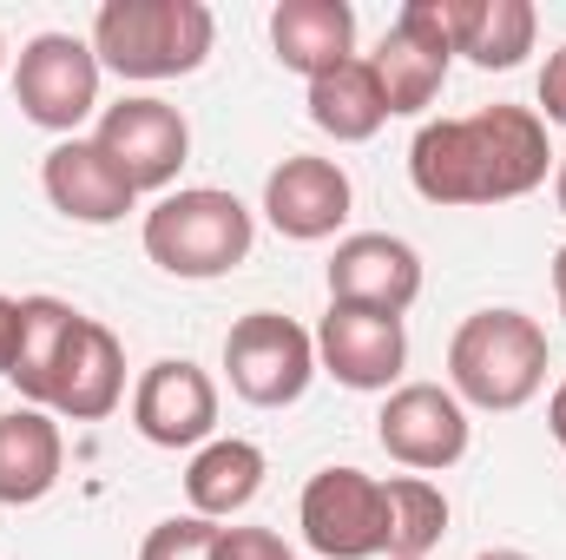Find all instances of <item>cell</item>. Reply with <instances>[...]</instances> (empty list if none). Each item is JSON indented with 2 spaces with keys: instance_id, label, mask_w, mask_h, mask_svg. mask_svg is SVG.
<instances>
[{
  "instance_id": "obj_1",
  "label": "cell",
  "mask_w": 566,
  "mask_h": 560,
  "mask_svg": "<svg viewBox=\"0 0 566 560\" xmlns=\"http://www.w3.org/2000/svg\"><path fill=\"white\" fill-rule=\"evenodd\" d=\"M554 145L534 106H481L468 120H428L409 145V178L428 205H507L547 185Z\"/></svg>"
},
{
  "instance_id": "obj_2",
  "label": "cell",
  "mask_w": 566,
  "mask_h": 560,
  "mask_svg": "<svg viewBox=\"0 0 566 560\" xmlns=\"http://www.w3.org/2000/svg\"><path fill=\"white\" fill-rule=\"evenodd\" d=\"M547 383V330L527 310H474L448 343V390L474 409H527Z\"/></svg>"
},
{
  "instance_id": "obj_3",
  "label": "cell",
  "mask_w": 566,
  "mask_h": 560,
  "mask_svg": "<svg viewBox=\"0 0 566 560\" xmlns=\"http://www.w3.org/2000/svg\"><path fill=\"white\" fill-rule=\"evenodd\" d=\"M218 20L205 0H106L93 20V53L119 80H185L205 66Z\"/></svg>"
},
{
  "instance_id": "obj_4",
  "label": "cell",
  "mask_w": 566,
  "mask_h": 560,
  "mask_svg": "<svg viewBox=\"0 0 566 560\" xmlns=\"http://www.w3.org/2000/svg\"><path fill=\"white\" fill-rule=\"evenodd\" d=\"M258 245V225L251 211L218 191V185H185V191H165L151 211H145V258L165 271V278H224L251 258Z\"/></svg>"
},
{
  "instance_id": "obj_5",
  "label": "cell",
  "mask_w": 566,
  "mask_h": 560,
  "mask_svg": "<svg viewBox=\"0 0 566 560\" xmlns=\"http://www.w3.org/2000/svg\"><path fill=\"white\" fill-rule=\"evenodd\" d=\"M296 528L316 560H376L389 554V488L363 468L310 475L296 501Z\"/></svg>"
},
{
  "instance_id": "obj_6",
  "label": "cell",
  "mask_w": 566,
  "mask_h": 560,
  "mask_svg": "<svg viewBox=\"0 0 566 560\" xmlns=\"http://www.w3.org/2000/svg\"><path fill=\"white\" fill-rule=\"evenodd\" d=\"M99 53L93 40L80 33H33L20 46V66H13V100L20 113L40 126V133H80V120H93L99 106Z\"/></svg>"
},
{
  "instance_id": "obj_7",
  "label": "cell",
  "mask_w": 566,
  "mask_h": 560,
  "mask_svg": "<svg viewBox=\"0 0 566 560\" xmlns=\"http://www.w3.org/2000/svg\"><path fill=\"white\" fill-rule=\"evenodd\" d=\"M224 370L251 409H290L316 376V336L277 310H251L224 336Z\"/></svg>"
},
{
  "instance_id": "obj_8",
  "label": "cell",
  "mask_w": 566,
  "mask_h": 560,
  "mask_svg": "<svg viewBox=\"0 0 566 560\" xmlns=\"http://www.w3.org/2000/svg\"><path fill=\"white\" fill-rule=\"evenodd\" d=\"M448 60H454V40H448V13L441 0H402L396 27L382 33V46L369 53L376 66V86L389 100V120H409L434 106L441 80H448Z\"/></svg>"
},
{
  "instance_id": "obj_9",
  "label": "cell",
  "mask_w": 566,
  "mask_h": 560,
  "mask_svg": "<svg viewBox=\"0 0 566 560\" xmlns=\"http://www.w3.org/2000/svg\"><path fill=\"white\" fill-rule=\"evenodd\" d=\"M93 145L133 178V191H171L178 172H185V158H191V126H185L178 106H165L151 93H133V100H119V106L99 113Z\"/></svg>"
},
{
  "instance_id": "obj_10",
  "label": "cell",
  "mask_w": 566,
  "mask_h": 560,
  "mask_svg": "<svg viewBox=\"0 0 566 560\" xmlns=\"http://www.w3.org/2000/svg\"><path fill=\"white\" fill-rule=\"evenodd\" d=\"M376 442L389 448V462H402L416 475H441L468 455V409L441 383H402V390H389V403L376 416Z\"/></svg>"
},
{
  "instance_id": "obj_11",
  "label": "cell",
  "mask_w": 566,
  "mask_h": 560,
  "mask_svg": "<svg viewBox=\"0 0 566 560\" xmlns=\"http://www.w3.org/2000/svg\"><path fill=\"white\" fill-rule=\"evenodd\" d=\"M316 363L343 383V390H402V370H409V330L402 317H382V310H349V303H329V317L316 323Z\"/></svg>"
},
{
  "instance_id": "obj_12",
  "label": "cell",
  "mask_w": 566,
  "mask_h": 560,
  "mask_svg": "<svg viewBox=\"0 0 566 560\" xmlns=\"http://www.w3.org/2000/svg\"><path fill=\"white\" fill-rule=\"evenodd\" d=\"M133 422L151 448H205L218 428V383L191 356H158L133 390Z\"/></svg>"
},
{
  "instance_id": "obj_13",
  "label": "cell",
  "mask_w": 566,
  "mask_h": 560,
  "mask_svg": "<svg viewBox=\"0 0 566 560\" xmlns=\"http://www.w3.org/2000/svg\"><path fill=\"white\" fill-rule=\"evenodd\" d=\"M416 297H422V258H416L409 238L356 231V238L336 245V258H329V303L402 317Z\"/></svg>"
},
{
  "instance_id": "obj_14",
  "label": "cell",
  "mask_w": 566,
  "mask_h": 560,
  "mask_svg": "<svg viewBox=\"0 0 566 560\" xmlns=\"http://www.w3.org/2000/svg\"><path fill=\"white\" fill-rule=\"evenodd\" d=\"M349 172L336 158H310V152H290L277 172L264 178V218L277 225L283 238L296 245H323L343 231L349 218Z\"/></svg>"
},
{
  "instance_id": "obj_15",
  "label": "cell",
  "mask_w": 566,
  "mask_h": 560,
  "mask_svg": "<svg viewBox=\"0 0 566 560\" xmlns=\"http://www.w3.org/2000/svg\"><path fill=\"white\" fill-rule=\"evenodd\" d=\"M119 403H126V350L99 317L80 310V323L60 350L53 390H46V409L66 422H106Z\"/></svg>"
},
{
  "instance_id": "obj_16",
  "label": "cell",
  "mask_w": 566,
  "mask_h": 560,
  "mask_svg": "<svg viewBox=\"0 0 566 560\" xmlns=\"http://www.w3.org/2000/svg\"><path fill=\"white\" fill-rule=\"evenodd\" d=\"M40 185H46L53 211L73 218V225H119V218L139 205L133 178H126L93 139H60L53 145L46 165H40Z\"/></svg>"
},
{
  "instance_id": "obj_17",
  "label": "cell",
  "mask_w": 566,
  "mask_h": 560,
  "mask_svg": "<svg viewBox=\"0 0 566 560\" xmlns=\"http://www.w3.org/2000/svg\"><path fill=\"white\" fill-rule=\"evenodd\" d=\"M271 46H277V66L323 80L329 66L356 60V7L349 0H277Z\"/></svg>"
},
{
  "instance_id": "obj_18",
  "label": "cell",
  "mask_w": 566,
  "mask_h": 560,
  "mask_svg": "<svg viewBox=\"0 0 566 560\" xmlns=\"http://www.w3.org/2000/svg\"><path fill=\"white\" fill-rule=\"evenodd\" d=\"M448 13V40L454 53H468L481 73H507L534 53V33H541V13L527 0H441Z\"/></svg>"
},
{
  "instance_id": "obj_19",
  "label": "cell",
  "mask_w": 566,
  "mask_h": 560,
  "mask_svg": "<svg viewBox=\"0 0 566 560\" xmlns=\"http://www.w3.org/2000/svg\"><path fill=\"white\" fill-rule=\"evenodd\" d=\"M60 462H66V442H60V422L46 409H7L0 416V508H33L53 495L60 481Z\"/></svg>"
},
{
  "instance_id": "obj_20",
  "label": "cell",
  "mask_w": 566,
  "mask_h": 560,
  "mask_svg": "<svg viewBox=\"0 0 566 560\" xmlns=\"http://www.w3.org/2000/svg\"><path fill=\"white\" fill-rule=\"evenodd\" d=\"M258 488H264V448L244 442V435H211L185 468V501L205 521H224V515L251 508Z\"/></svg>"
},
{
  "instance_id": "obj_21",
  "label": "cell",
  "mask_w": 566,
  "mask_h": 560,
  "mask_svg": "<svg viewBox=\"0 0 566 560\" xmlns=\"http://www.w3.org/2000/svg\"><path fill=\"white\" fill-rule=\"evenodd\" d=\"M382 120H389V100H382L369 60H343V66H329L323 80H310V126L329 133L336 145L376 139Z\"/></svg>"
},
{
  "instance_id": "obj_22",
  "label": "cell",
  "mask_w": 566,
  "mask_h": 560,
  "mask_svg": "<svg viewBox=\"0 0 566 560\" xmlns=\"http://www.w3.org/2000/svg\"><path fill=\"white\" fill-rule=\"evenodd\" d=\"M73 323H80V310L66 297H20V350H13L7 383L33 409H46V390H53V370H60V350H66Z\"/></svg>"
},
{
  "instance_id": "obj_23",
  "label": "cell",
  "mask_w": 566,
  "mask_h": 560,
  "mask_svg": "<svg viewBox=\"0 0 566 560\" xmlns=\"http://www.w3.org/2000/svg\"><path fill=\"white\" fill-rule=\"evenodd\" d=\"M389 560H428L448 535V495L428 475H389Z\"/></svg>"
},
{
  "instance_id": "obj_24",
  "label": "cell",
  "mask_w": 566,
  "mask_h": 560,
  "mask_svg": "<svg viewBox=\"0 0 566 560\" xmlns=\"http://www.w3.org/2000/svg\"><path fill=\"white\" fill-rule=\"evenodd\" d=\"M211 554H218V521H205V515L158 521L139 548V560H211Z\"/></svg>"
},
{
  "instance_id": "obj_25",
  "label": "cell",
  "mask_w": 566,
  "mask_h": 560,
  "mask_svg": "<svg viewBox=\"0 0 566 560\" xmlns=\"http://www.w3.org/2000/svg\"><path fill=\"white\" fill-rule=\"evenodd\" d=\"M211 560H296L271 528H218V554Z\"/></svg>"
},
{
  "instance_id": "obj_26",
  "label": "cell",
  "mask_w": 566,
  "mask_h": 560,
  "mask_svg": "<svg viewBox=\"0 0 566 560\" xmlns=\"http://www.w3.org/2000/svg\"><path fill=\"white\" fill-rule=\"evenodd\" d=\"M541 120H547V126H566V46L547 53V73H541Z\"/></svg>"
},
{
  "instance_id": "obj_27",
  "label": "cell",
  "mask_w": 566,
  "mask_h": 560,
  "mask_svg": "<svg viewBox=\"0 0 566 560\" xmlns=\"http://www.w3.org/2000/svg\"><path fill=\"white\" fill-rule=\"evenodd\" d=\"M13 350H20V297H0V376L13 370Z\"/></svg>"
},
{
  "instance_id": "obj_28",
  "label": "cell",
  "mask_w": 566,
  "mask_h": 560,
  "mask_svg": "<svg viewBox=\"0 0 566 560\" xmlns=\"http://www.w3.org/2000/svg\"><path fill=\"white\" fill-rule=\"evenodd\" d=\"M547 428H554V442L566 448V383L554 390V403H547Z\"/></svg>"
},
{
  "instance_id": "obj_29",
  "label": "cell",
  "mask_w": 566,
  "mask_h": 560,
  "mask_svg": "<svg viewBox=\"0 0 566 560\" xmlns=\"http://www.w3.org/2000/svg\"><path fill=\"white\" fill-rule=\"evenodd\" d=\"M554 297H560V317H566V245L554 251Z\"/></svg>"
},
{
  "instance_id": "obj_30",
  "label": "cell",
  "mask_w": 566,
  "mask_h": 560,
  "mask_svg": "<svg viewBox=\"0 0 566 560\" xmlns=\"http://www.w3.org/2000/svg\"><path fill=\"white\" fill-rule=\"evenodd\" d=\"M554 205H560V218H566V158L554 165Z\"/></svg>"
},
{
  "instance_id": "obj_31",
  "label": "cell",
  "mask_w": 566,
  "mask_h": 560,
  "mask_svg": "<svg viewBox=\"0 0 566 560\" xmlns=\"http://www.w3.org/2000/svg\"><path fill=\"white\" fill-rule=\"evenodd\" d=\"M474 560H534V554H521V548H488V554H474Z\"/></svg>"
},
{
  "instance_id": "obj_32",
  "label": "cell",
  "mask_w": 566,
  "mask_h": 560,
  "mask_svg": "<svg viewBox=\"0 0 566 560\" xmlns=\"http://www.w3.org/2000/svg\"><path fill=\"white\" fill-rule=\"evenodd\" d=\"M0 66H7V46H0Z\"/></svg>"
}]
</instances>
